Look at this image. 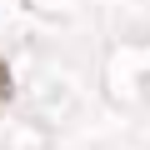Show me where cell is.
I'll use <instances>...</instances> for the list:
<instances>
[{
    "instance_id": "obj_1",
    "label": "cell",
    "mask_w": 150,
    "mask_h": 150,
    "mask_svg": "<svg viewBox=\"0 0 150 150\" xmlns=\"http://www.w3.org/2000/svg\"><path fill=\"white\" fill-rule=\"evenodd\" d=\"M10 90H15V80H10V65H5V60H0V105H5V100H10Z\"/></svg>"
}]
</instances>
